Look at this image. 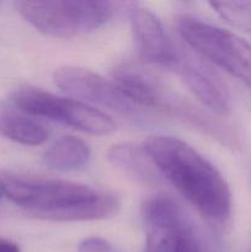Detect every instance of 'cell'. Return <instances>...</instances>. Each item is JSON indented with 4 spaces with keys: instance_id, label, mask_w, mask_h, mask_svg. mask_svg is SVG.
I'll use <instances>...</instances> for the list:
<instances>
[{
    "instance_id": "6da1fadb",
    "label": "cell",
    "mask_w": 251,
    "mask_h": 252,
    "mask_svg": "<svg viewBox=\"0 0 251 252\" xmlns=\"http://www.w3.org/2000/svg\"><path fill=\"white\" fill-rule=\"evenodd\" d=\"M143 148L160 176L166 179L201 216L223 224L230 218L231 193L218 169L184 140L169 135L149 137Z\"/></svg>"
},
{
    "instance_id": "7a4b0ae2",
    "label": "cell",
    "mask_w": 251,
    "mask_h": 252,
    "mask_svg": "<svg viewBox=\"0 0 251 252\" xmlns=\"http://www.w3.org/2000/svg\"><path fill=\"white\" fill-rule=\"evenodd\" d=\"M0 189L12 203L44 220H101L116 216L121 207L110 192L64 180L0 172Z\"/></svg>"
},
{
    "instance_id": "3957f363",
    "label": "cell",
    "mask_w": 251,
    "mask_h": 252,
    "mask_svg": "<svg viewBox=\"0 0 251 252\" xmlns=\"http://www.w3.org/2000/svg\"><path fill=\"white\" fill-rule=\"evenodd\" d=\"M142 219L145 252H217L192 217L170 197L148 198Z\"/></svg>"
},
{
    "instance_id": "277c9868",
    "label": "cell",
    "mask_w": 251,
    "mask_h": 252,
    "mask_svg": "<svg viewBox=\"0 0 251 252\" xmlns=\"http://www.w3.org/2000/svg\"><path fill=\"white\" fill-rule=\"evenodd\" d=\"M117 2L85 0H33L16 2L17 11L37 31L71 38L100 29L115 14Z\"/></svg>"
},
{
    "instance_id": "5b68a950",
    "label": "cell",
    "mask_w": 251,
    "mask_h": 252,
    "mask_svg": "<svg viewBox=\"0 0 251 252\" xmlns=\"http://www.w3.org/2000/svg\"><path fill=\"white\" fill-rule=\"evenodd\" d=\"M176 27L181 38L199 56L251 89L250 42L235 32L196 17H179Z\"/></svg>"
},
{
    "instance_id": "8992f818",
    "label": "cell",
    "mask_w": 251,
    "mask_h": 252,
    "mask_svg": "<svg viewBox=\"0 0 251 252\" xmlns=\"http://www.w3.org/2000/svg\"><path fill=\"white\" fill-rule=\"evenodd\" d=\"M11 101L25 115L62 123L88 134L108 135L116 130L112 118L97 108L33 86L16 89Z\"/></svg>"
},
{
    "instance_id": "52a82bcc",
    "label": "cell",
    "mask_w": 251,
    "mask_h": 252,
    "mask_svg": "<svg viewBox=\"0 0 251 252\" xmlns=\"http://www.w3.org/2000/svg\"><path fill=\"white\" fill-rule=\"evenodd\" d=\"M54 84L63 93L85 102L97 105L125 117H138L139 111L128 100L113 81L89 69L79 66H61L54 71Z\"/></svg>"
},
{
    "instance_id": "ba28073f",
    "label": "cell",
    "mask_w": 251,
    "mask_h": 252,
    "mask_svg": "<svg viewBox=\"0 0 251 252\" xmlns=\"http://www.w3.org/2000/svg\"><path fill=\"white\" fill-rule=\"evenodd\" d=\"M129 17L139 56L152 65L176 71L184 52L170 38L161 20L139 5L130 7Z\"/></svg>"
},
{
    "instance_id": "9c48e42d",
    "label": "cell",
    "mask_w": 251,
    "mask_h": 252,
    "mask_svg": "<svg viewBox=\"0 0 251 252\" xmlns=\"http://www.w3.org/2000/svg\"><path fill=\"white\" fill-rule=\"evenodd\" d=\"M112 81L135 106L170 113L176 101V96L159 79L137 66H121L113 74Z\"/></svg>"
},
{
    "instance_id": "30bf717a",
    "label": "cell",
    "mask_w": 251,
    "mask_h": 252,
    "mask_svg": "<svg viewBox=\"0 0 251 252\" xmlns=\"http://www.w3.org/2000/svg\"><path fill=\"white\" fill-rule=\"evenodd\" d=\"M176 73L181 75L188 90L209 111L219 116L231 112V101L228 89L220 79L199 62L182 54Z\"/></svg>"
},
{
    "instance_id": "8fae6325",
    "label": "cell",
    "mask_w": 251,
    "mask_h": 252,
    "mask_svg": "<svg viewBox=\"0 0 251 252\" xmlns=\"http://www.w3.org/2000/svg\"><path fill=\"white\" fill-rule=\"evenodd\" d=\"M107 158L113 166L137 181L150 185L157 184L159 180V171L143 147L132 143H120L111 147Z\"/></svg>"
},
{
    "instance_id": "7c38bea8",
    "label": "cell",
    "mask_w": 251,
    "mask_h": 252,
    "mask_svg": "<svg viewBox=\"0 0 251 252\" xmlns=\"http://www.w3.org/2000/svg\"><path fill=\"white\" fill-rule=\"evenodd\" d=\"M90 149L88 144L73 135L57 139L43 154V162L56 171H74L88 164Z\"/></svg>"
},
{
    "instance_id": "4fadbf2b",
    "label": "cell",
    "mask_w": 251,
    "mask_h": 252,
    "mask_svg": "<svg viewBox=\"0 0 251 252\" xmlns=\"http://www.w3.org/2000/svg\"><path fill=\"white\" fill-rule=\"evenodd\" d=\"M0 134L12 142L30 147L44 144L49 138V132L44 126L25 113L14 111L0 113Z\"/></svg>"
},
{
    "instance_id": "5bb4252c",
    "label": "cell",
    "mask_w": 251,
    "mask_h": 252,
    "mask_svg": "<svg viewBox=\"0 0 251 252\" xmlns=\"http://www.w3.org/2000/svg\"><path fill=\"white\" fill-rule=\"evenodd\" d=\"M209 5L228 24L251 36V1L211 2Z\"/></svg>"
},
{
    "instance_id": "9a60e30c",
    "label": "cell",
    "mask_w": 251,
    "mask_h": 252,
    "mask_svg": "<svg viewBox=\"0 0 251 252\" xmlns=\"http://www.w3.org/2000/svg\"><path fill=\"white\" fill-rule=\"evenodd\" d=\"M78 252H118L107 240L97 236L86 238L79 244Z\"/></svg>"
},
{
    "instance_id": "2e32d148",
    "label": "cell",
    "mask_w": 251,
    "mask_h": 252,
    "mask_svg": "<svg viewBox=\"0 0 251 252\" xmlns=\"http://www.w3.org/2000/svg\"><path fill=\"white\" fill-rule=\"evenodd\" d=\"M0 252H20V248L12 241L0 239Z\"/></svg>"
},
{
    "instance_id": "e0dca14e",
    "label": "cell",
    "mask_w": 251,
    "mask_h": 252,
    "mask_svg": "<svg viewBox=\"0 0 251 252\" xmlns=\"http://www.w3.org/2000/svg\"><path fill=\"white\" fill-rule=\"evenodd\" d=\"M1 196H2V192H1V189H0V198H1Z\"/></svg>"
}]
</instances>
